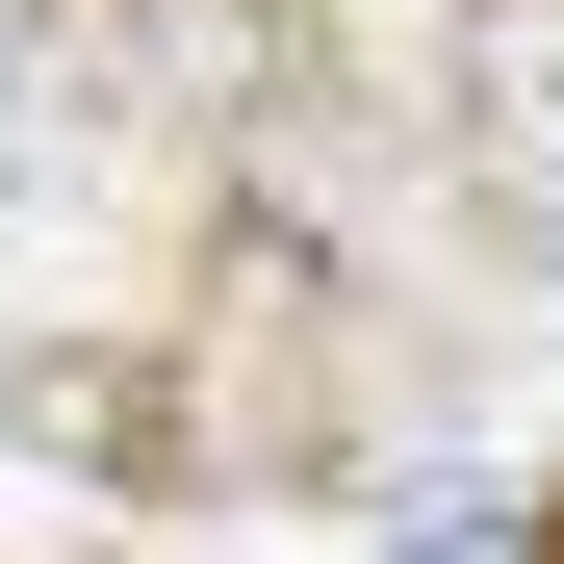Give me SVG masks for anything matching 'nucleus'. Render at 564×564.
<instances>
[{"label":"nucleus","instance_id":"f03ea898","mask_svg":"<svg viewBox=\"0 0 564 564\" xmlns=\"http://www.w3.org/2000/svg\"><path fill=\"white\" fill-rule=\"evenodd\" d=\"M462 26H488V77H564V0H462Z\"/></svg>","mask_w":564,"mask_h":564},{"label":"nucleus","instance_id":"f257e3e1","mask_svg":"<svg viewBox=\"0 0 564 564\" xmlns=\"http://www.w3.org/2000/svg\"><path fill=\"white\" fill-rule=\"evenodd\" d=\"M0 411H26L52 462H180V386H129V359H26Z\"/></svg>","mask_w":564,"mask_h":564}]
</instances>
